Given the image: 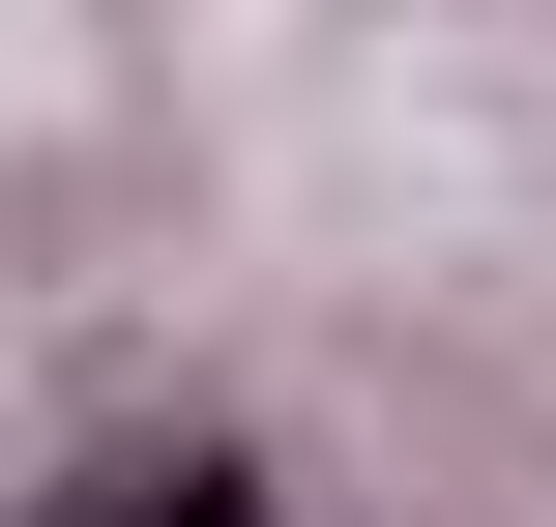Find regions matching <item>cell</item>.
<instances>
[{
	"mask_svg": "<svg viewBox=\"0 0 556 527\" xmlns=\"http://www.w3.org/2000/svg\"><path fill=\"white\" fill-rule=\"evenodd\" d=\"M59 527H264V499H235V440H147V469H88Z\"/></svg>",
	"mask_w": 556,
	"mask_h": 527,
	"instance_id": "cell-1",
	"label": "cell"
}]
</instances>
